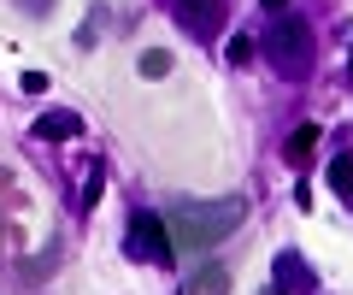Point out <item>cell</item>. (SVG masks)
Masks as SVG:
<instances>
[{"label":"cell","mask_w":353,"mask_h":295,"mask_svg":"<svg viewBox=\"0 0 353 295\" xmlns=\"http://www.w3.org/2000/svg\"><path fill=\"white\" fill-rule=\"evenodd\" d=\"M248 218V201L241 195H218V201H171L165 213V231H171V248H218L230 231Z\"/></svg>","instance_id":"1"},{"label":"cell","mask_w":353,"mask_h":295,"mask_svg":"<svg viewBox=\"0 0 353 295\" xmlns=\"http://www.w3.org/2000/svg\"><path fill=\"white\" fill-rule=\"evenodd\" d=\"M259 53L271 59L277 77L301 83L306 71H312V24L294 18V12H277V18H271V30H265V41H259Z\"/></svg>","instance_id":"2"},{"label":"cell","mask_w":353,"mask_h":295,"mask_svg":"<svg viewBox=\"0 0 353 295\" xmlns=\"http://www.w3.org/2000/svg\"><path fill=\"white\" fill-rule=\"evenodd\" d=\"M124 254L130 260H141V266H171L176 260V248H171V231H165V218H153V213H136L130 218V231H124Z\"/></svg>","instance_id":"3"},{"label":"cell","mask_w":353,"mask_h":295,"mask_svg":"<svg viewBox=\"0 0 353 295\" xmlns=\"http://www.w3.org/2000/svg\"><path fill=\"white\" fill-rule=\"evenodd\" d=\"M312 148H318V124H294L289 142H283V160H289V166H306Z\"/></svg>","instance_id":"4"},{"label":"cell","mask_w":353,"mask_h":295,"mask_svg":"<svg viewBox=\"0 0 353 295\" xmlns=\"http://www.w3.org/2000/svg\"><path fill=\"white\" fill-rule=\"evenodd\" d=\"M77 130H83V118H77V113H41L36 118V136L41 142H65V136H77Z\"/></svg>","instance_id":"5"},{"label":"cell","mask_w":353,"mask_h":295,"mask_svg":"<svg viewBox=\"0 0 353 295\" xmlns=\"http://www.w3.org/2000/svg\"><path fill=\"white\" fill-rule=\"evenodd\" d=\"M224 289H230V272L224 266H201L189 278V295H224Z\"/></svg>","instance_id":"6"},{"label":"cell","mask_w":353,"mask_h":295,"mask_svg":"<svg viewBox=\"0 0 353 295\" xmlns=\"http://www.w3.org/2000/svg\"><path fill=\"white\" fill-rule=\"evenodd\" d=\"M289 283H312V278H306V266L294 254H277V289H271V295H283Z\"/></svg>","instance_id":"7"},{"label":"cell","mask_w":353,"mask_h":295,"mask_svg":"<svg viewBox=\"0 0 353 295\" xmlns=\"http://www.w3.org/2000/svg\"><path fill=\"white\" fill-rule=\"evenodd\" d=\"M330 189H336V195H347V201H353V154L330 160Z\"/></svg>","instance_id":"8"},{"label":"cell","mask_w":353,"mask_h":295,"mask_svg":"<svg viewBox=\"0 0 353 295\" xmlns=\"http://www.w3.org/2000/svg\"><path fill=\"white\" fill-rule=\"evenodd\" d=\"M136 71H141V77H165V71H171V53H165V48H148V53H141V59H136Z\"/></svg>","instance_id":"9"},{"label":"cell","mask_w":353,"mask_h":295,"mask_svg":"<svg viewBox=\"0 0 353 295\" xmlns=\"http://www.w3.org/2000/svg\"><path fill=\"white\" fill-rule=\"evenodd\" d=\"M253 53H259V41H253L248 30H241V36H230V48H224V59H230V65H253Z\"/></svg>","instance_id":"10"},{"label":"cell","mask_w":353,"mask_h":295,"mask_svg":"<svg viewBox=\"0 0 353 295\" xmlns=\"http://www.w3.org/2000/svg\"><path fill=\"white\" fill-rule=\"evenodd\" d=\"M101 189H106V166H94V171H88V183H83V201H77V207L88 213V207L101 201Z\"/></svg>","instance_id":"11"},{"label":"cell","mask_w":353,"mask_h":295,"mask_svg":"<svg viewBox=\"0 0 353 295\" xmlns=\"http://www.w3.org/2000/svg\"><path fill=\"white\" fill-rule=\"evenodd\" d=\"M18 89H24V95H48V71H24Z\"/></svg>","instance_id":"12"},{"label":"cell","mask_w":353,"mask_h":295,"mask_svg":"<svg viewBox=\"0 0 353 295\" xmlns=\"http://www.w3.org/2000/svg\"><path fill=\"white\" fill-rule=\"evenodd\" d=\"M265 6H271V12H283V6H289V0H265Z\"/></svg>","instance_id":"13"},{"label":"cell","mask_w":353,"mask_h":295,"mask_svg":"<svg viewBox=\"0 0 353 295\" xmlns=\"http://www.w3.org/2000/svg\"><path fill=\"white\" fill-rule=\"evenodd\" d=\"M347 77H353V65H347Z\"/></svg>","instance_id":"14"}]
</instances>
